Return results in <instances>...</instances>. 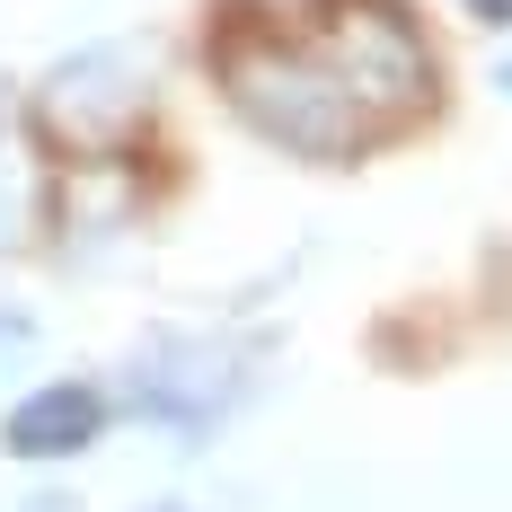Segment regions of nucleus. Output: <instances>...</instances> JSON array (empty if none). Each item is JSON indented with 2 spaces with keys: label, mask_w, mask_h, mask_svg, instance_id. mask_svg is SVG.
<instances>
[{
  "label": "nucleus",
  "mask_w": 512,
  "mask_h": 512,
  "mask_svg": "<svg viewBox=\"0 0 512 512\" xmlns=\"http://www.w3.org/2000/svg\"><path fill=\"white\" fill-rule=\"evenodd\" d=\"M221 89L230 106L248 115L256 133L274 142V151L292 159H318V168H345L380 142V124L354 106V89L336 80V62L301 36H274V27H239V36H221Z\"/></svg>",
  "instance_id": "f257e3e1"
},
{
  "label": "nucleus",
  "mask_w": 512,
  "mask_h": 512,
  "mask_svg": "<svg viewBox=\"0 0 512 512\" xmlns=\"http://www.w3.org/2000/svg\"><path fill=\"white\" fill-rule=\"evenodd\" d=\"M309 45L336 62V80L354 89V106L380 133H398L407 115H424L433 89H442L433 36H424V18L407 0H318V36Z\"/></svg>",
  "instance_id": "f03ea898"
},
{
  "label": "nucleus",
  "mask_w": 512,
  "mask_h": 512,
  "mask_svg": "<svg viewBox=\"0 0 512 512\" xmlns=\"http://www.w3.org/2000/svg\"><path fill=\"white\" fill-rule=\"evenodd\" d=\"M256 380V354L230 345V336H151L133 354V415H151L168 433H212L221 415L248 398Z\"/></svg>",
  "instance_id": "7ed1b4c3"
},
{
  "label": "nucleus",
  "mask_w": 512,
  "mask_h": 512,
  "mask_svg": "<svg viewBox=\"0 0 512 512\" xmlns=\"http://www.w3.org/2000/svg\"><path fill=\"white\" fill-rule=\"evenodd\" d=\"M151 106V80H142V53L133 45H89L62 53L36 89V124H45L62 151H106L115 133H133Z\"/></svg>",
  "instance_id": "20e7f679"
},
{
  "label": "nucleus",
  "mask_w": 512,
  "mask_h": 512,
  "mask_svg": "<svg viewBox=\"0 0 512 512\" xmlns=\"http://www.w3.org/2000/svg\"><path fill=\"white\" fill-rule=\"evenodd\" d=\"M106 415L115 407H106L98 380H45L0 415V442H9V460H80L106 433Z\"/></svg>",
  "instance_id": "39448f33"
},
{
  "label": "nucleus",
  "mask_w": 512,
  "mask_h": 512,
  "mask_svg": "<svg viewBox=\"0 0 512 512\" xmlns=\"http://www.w3.org/2000/svg\"><path fill=\"white\" fill-rule=\"evenodd\" d=\"M27 354H36V318H27V309H0V371L27 362Z\"/></svg>",
  "instance_id": "423d86ee"
},
{
  "label": "nucleus",
  "mask_w": 512,
  "mask_h": 512,
  "mask_svg": "<svg viewBox=\"0 0 512 512\" xmlns=\"http://www.w3.org/2000/svg\"><path fill=\"white\" fill-rule=\"evenodd\" d=\"M468 18H477V27H512V0H460Z\"/></svg>",
  "instance_id": "0eeeda50"
},
{
  "label": "nucleus",
  "mask_w": 512,
  "mask_h": 512,
  "mask_svg": "<svg viewBox=\"0 0 512 512\" xmlns=\"http://www.w3.org/2000/svg\"><path fill=\"white\" fill-rule=\"evenodd\" d=\"M9 115H18V98H9V80H0V133H9Z\"/></svg>",
  "instance_id": "6e6552de"
},
{
  "label": "nucleus",
  "mask_w": 512,
  "mask_h": 512,
  "mask_svg": "<svg viewBox=\"0 0 512 512\" xmlns=\"http://www.w3.org/2000/svg\"><path fill=\"white\" fill-rule=\"evenodd\" d=\"M495 89H504V98H512V53H504V62H495Z\"/></svg>",
  "instance_id": "1a4fd4ad"
},
{
  "label": "nucleus",
  "mask_w": 512,
  "mask_h": 512,
  "mask_svg": "<svg viewBox=\"0 0 512 512\" xmlns=\"http://www.w3.org/2000/svg\"><path fill=\"white\" fill-rule=\"evenodd\" d=\"M159 512H177V504H159Z\"/></svg>",
  "instance_id": "9d476101"
}]
</instances>
